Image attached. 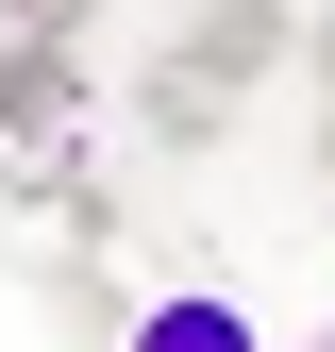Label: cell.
<instances>
[{"mask_svg":"<svg viewBox=\"0 0 335 352\" xmlns=\"http://www.w3.org/2000/svg\"><path fill=\"white\" fill-rule=\"evenodd\" d=\"M135 118H151V151H218V135H235V84H201V67H168V51H151Z\"/></svg>","mask_w":335,"mask_h":352,"instance_id":"2","label":"cell"},{"mask_svg":"<svg viewBox=\"0 0 335 352\" xmlns=\"http://www.w3.org/2000/svg\"><path fill=\"white\" fill-rule=\"evenodd\" d=\"M285 17H319V0H285Z\"/></svg>","mask_w":335,"mask_h":352,"instance_id":"7","label":"cell"},{"mask_svg":"<svg viewBox=\"0 0 335 352\" xmlns=\"http://www.w3.org/2000/svg\"><path fill=\"white\" fill-rule=\"evenodd\" d=\"M319 185H335V118H319Z\"/></svg>","mask_w":335,"mask_h":352,"instance_id":"5","label":"cell"},{"mask_svg":"<svg viewBox=\"0 0 335 352\" xmlns=\"http://www.w3.org/2000/svg\"><path fill=\"white\" fill-rule=\"evenodd\" d=\"M285 51H302V17H285V0H201V17L168 34V67H201V84H235V101H251V84H268Z\"/></svg>","mask_w":335,"mask_h":352,"instance_id":"1","label":"cell"},{"mask_svg":"<svg viewBox=\"0 0 335 352\" xmlns=\"http://www.w3.org/2000/svg\"><path fill=\"white\" fill-rule=\"evenodd\" d=\"M117 352H268V336H251L218 285H185V302H135V336H117Z\"/></svg>","mask_w":335,"mask_h":352,"instance_id":"3","label":"cell"},{"mask_svg":"<svg viewBox=\"0 0 335 352\" xmlns=\"http://www.w3.org/2000/svg\"><path fill=\"white\" fill-rule=\"evenodd\" d=\"M302 67H319V84H335V0H319V17H302Z\"/></svg>","mask_w":335,"mask_h":352,"instance_id":"4","label":"cell"},{"mask_svg":"<svg viewBox=\"0 0 335 352\" xmlns=\"http://www.w3.org/2000/svg\"><path fill=\"white\" fill-rule=\"evenodd\" d=\"M302 352H335V319H319V336H302Z\"/></svg>","mask_w":335,"mask_h":352,"instance_id":"6","label":"cell"}]
</instances>
